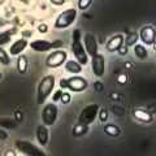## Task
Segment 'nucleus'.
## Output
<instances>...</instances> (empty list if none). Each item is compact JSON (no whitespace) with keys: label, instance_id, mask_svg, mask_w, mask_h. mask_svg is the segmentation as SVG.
Here are the masks:
<instances>
[{"label":"nucleus","instance_id":"nucleus-31","mask_svg":"<svg viewBox=\"0 0 156 156\" xmlns=\"http://www.w3.org/2000/svg\"><path fill=\"white\" fill-rule=\"evenodd\" d=\"M38 31L43 33V34L47 33L48 31V25H47V23H39V25H38Z\"/></svg>","mask_w":156,"mask_h":156},{"label":"nucleus","instance_id":"nucleus-22","mask_svg":"<svg viewBox=\"0 0 156 156\" xmlns=\"http://www.w3.org/2000/svg\"><path fill=\"white\" fill-rule=\"evenodd\" d=\"M87 131H89V126L87 125L77 124L74 128H73V135L74 136H81V135H85Z\"/></svg>","mask_w":156,"mask_h":156},{"label":"nucleus","instance_id":"nucleus-32","mask_svg":"<svg viewBox=\"0 0 156 156\" xmlns=\"http://www.w3.org/2000/svg\"><path fill=\"white\" fill-rule=\"evenodd\" d=\"M128 51H129V48H128V46H121L120 48H119V50H117V52H119L120 53V55L121 56H124V55H126V53H128Z\"/></svg>","mask_w":156,"mask_h":156},{"label":"nucleus","instance_id":"nucleus-28","mask_svg":"<svg viewBox=\"0 0 156 156\" xmlns=\"http://www.w3.org/2000/svg\"><path fill=\"white\" fill-rule=\"evenodd\" d=\"M98 115H99V120L101 121V122H104V121L108 120V111L107 109H99Z\"/></svg>","mask_w":156,"mask_h":156},{"label":"nucleus","instance_id":"nucleus-13","mask_svg":"<svg viewBox=\"0 0 156 156\" xmlns=\"http://www.w3.org/2000/svg\"><path fill=\"white\" fill-rule=\"evenodd\" d=\"M29 46V42L26 38H21L12 43V46L9 47V56H18L21 55V52L25 51V48Z\"/></svg>","mask_w":156,"mask_h":156},{"label":"nucleus","instance_id":"nucleus-36","mask_svg":"<svg viewBox=\"0 0 156 156\" xmlns=\"http://www.w3.org/2000/svg\"><path fill=\"white\" fill-rule=\"evenodd\" d=\"M4 156H17V155H16V151H13V150H7L5 154H4Z\"/></svg>","mask_w":156,"mask_h":156},{"label":"nucleus","instance_id":"nucleus-33","mask_svg":"<svg viewBox=\"0 0 156 156\" xmlns=\"http://www.w3.org/2000/svg\"><path fill=\"white\" fill-rule=\"evenodd\" d=\"M50 2L53 4V5H62V4L65 3V0H50Z\"/></svg>","mask_w":156,"mask_h":156},{"label":"nucleus","instance_id":"nucleus-5","mask_svg":"<svg viewBox=\"0 0 156 156\" xmlns=\"http://www.w3.org/2000/svg\"><path fill=\"white\" fill-rule=\"evenodd\" d=\"M76 18H77V11L74 8H69L58 14L53 26H55V29H66L76 21Z\"/></svg>","mask_w":156,"mask_h":156},{"label":"nucleus","instance_id":"nucleus-11","mask_svg":"<svg viewBox=\"0 0 156 156\" xmlns=\"http://www.w3.org/2000/svg\"><path fill=\"white\" fill-rule=\"evenodd\" d=\"M83 46H85V51L87 53V56H95L98 53V42L94 34L91 33H86L83 37Z\"/></svg>","mask_w":156,"mask_h":156},{"label":"nucleus","instance_id":"nucleus-8","mask_svg":"<svg viewBox=\"0 0 156 156\" xmlns=\"http://www.w3.org/2000/svg\"><path fill=\"white\" fill-rule=\"evenodd\" d=\"M68 58V52L64 50H55L46 57V65L48 68L61 66Z\"/></svg>","mask_w":156,"mask_h":156},{"label":"nucleus","instance_id":"nucleus-37","mask_svg":"<svg viewBox=\"0 0 156 156\" xmlns=\"http://www.w3.org/2000/svg\"><path fill=\"white\" fill-rule=\"evenodd\" d=\"M119 82H120V83H124V82H126V76H120L119 77Z\"/></svg>","mask_w":156,"mask_h":156},{"label":"nucleus","instance_id":"nucleus-26","mask_svg":"<svg viewBox=\"0 0 156 156\" xmlns=\"http://www.w3.org/2000/svg\"><path fill=\"white\" fill-rule=\"evenodd\" d=\"M92 0H80L78 2V8L81 9V11H85V9H87L90 5H91Z\"/></svg>","mask_w":156,"mask_h":156},{"label":"nucleus","instance_id":"nucleus-15","mask_svg":"<svg viewBox=\"0 0 156 156\" xmlns=\"http://www.w3.org/2000/svg\"><path fill=\"white\" fill-rule=\"evenodd\" d=\"M48 138H50V134H48V129L46 125H38L37 126V139L38 143L41 146H46L48 143Z\"/></svg>","mask_w":156,"mask_h":156},{"label":"nucleus","instance_id":"nucleus-38","mask_svg":"<svg viewBox=\"0 0 156 156\" xmlns=\"http://www.w3.org/2000/svg\"><path fill=\"white\" fill-rule=\"evenodd\" d=\"M31 34H33V31H25L23 33V35H31Z\"/></svg>","mask_w":156,"mask_h":156},{"label":"nucleus","instance_id":"nucleus-10","mask_svg":"<svg viewBox=\"0 0 156 156\" xmlns=\"http://www.w3.org/2000/svg\"><path fill=\"white\" fill-rule=\"evenodd\" d=\"M91 69L92 73L96 76V77H103L104 73H105V58L101 53L98 52L95 56L91 57Z\"/></svg>","mask_w":156,"mask_h":156},{"label":"nucleus","instance_id":"nucleus-7","mask_svg":"<svg viewBox=\"0 0 156 156\" xmlns=\"http://www.w3.org/2000/svg\"><path fill=\"white\" fill-rule=\"evenodd\" d=\"M33 51H37V52H47L50 50H57L64 46V42L62 41H53V42H48L44 41V39H37V41H33L30 44Z\"/></svg>","mask_w":156,"mask_h":156},{"label":"nucleus","instance_id":"nucleus-34","mask_svg":"<svg viewBox=\"0 0 156 156\" xmlns=\"http://www.w3.org/2000/svg\"><path fill=\"white\" fill-rule=\"evenodd\" d=\"M7 138H8V134H7L4 130L0 129V140H5Z\"/></svg>","mask_w":156,"mask_h":156},{"label":"nucleus","instance_id":"nucleus-25","mask_svg":"<svg viewBox=\"0 0 156 156\" xmlns=\"http://www.w3.org/2000/svg\"><path fill=\"white\" fill-rule=\"evenodd\" d=\"M139 39V37H138V34L136 33H131V34H129L128 37H126V44L125 46H134V44H136V41Z\"/></svg>","mask_w":156,"mask_h":156},{"label":"nucleus","instance_id":"nucleus-6","mask_svg":"<svg viewBox=\"0 0 156 156\" xmlns=\"http://www.w3.org/2000/svg\"><path fill=\"white\" fill-rule=\"evenodd\" d=\"M99 109L100 108H99V105H98V104H89V105H86L85 108L82 109L80 117H78V124L87 125V126H89L90 124H92L96 120Z\"/></svg>","mask_w":156,"mask_h":156},{"label":"nucleus","instance_id":"nucleus-1","mask_svg":"<svg viewBox=\"0 0 156 156\" xmlns=\"http://www.w3.org/2000/svg\"><path fill=\"white\" fill-rule=\"evenodd\" d=\"M55 83H56V80H55V76H52V74L42 78V81L38 85V90H37V103L38 104H43L47 100V98L52 94Z\"/></svg>","mask_w":156,"mask_h":156},{"label":"nucleus","instance_id":"nucleus-35","mask_svg":"<svg viewBox=\"0 0 156 156\" xmlns=\"http://www.w3.org/2000/svg\"><path fill=\"white\" fill-rule=\"evenodd\" d=\"M14 115H16V119H14V120H16L17 122H20V121H22V113H21V112L17 111Z\"/></svg>","mask_w":156,"mask_h":156},{"label":"nucleus","instance_id":"nucleus-9","mask_svg":"<svg viewBox=\"0 0 156 156\" xmlns=\"http://www.w3.org/2000/svg\"><path fill=\"white\" fill-rule=\"evenodd\" d=\"M57 105L55 103H48L42 111V122L46 126H52L57 120Z\"/></svg>","mask_w":156,"mask_h":156},{"label":"nucleus","instance_id":"nucleus-27","mask_svg":"<svg viewBox=\"0 0 156 156\" xmlns=\"http://www.w3.org/2000/svg\"><path fill=\"white\" fill-rule=\"evenodd\" d=\"M70 100H72V96H70L69 92H62L61 98H60V101H61V103H62V104H69Z\"/></svg>","mask_w":156,"mask_h":156},{"label":"nucleus","instance_id":"nucleus-41","mask_svg":"<svg viewBox=\"0 0 156 156\" xmlns=\"http://www.w3.org/2000/svg\"><path fill=\"white\" fill-rule=\"evenodd\" d=\"M0 25H2V21H0Z\"/></svg>","mask_w":156,"mask_h":156},{"label":"nucleus","instance_id":"nucleus-30","mask_svg":"<svg viewBox=\"0 0 156 156\" xmlns=\"http://www.w3.org/2000/svg\"><path fill=\"white\" fill-rule=\"evenodd\" d=\"M94 89H95V91L100 92V91H103V89H104V85L101 83L100 81H96V82H94Z\"/></svg>","mask_w":156,"mask_h":156},{"label":"nucleus","instance_id":"nucleus-2","mask_svg":"<svg viewBox=\"0 0 156 156\" xmlns=\"http://www.w3.org/2000/svg\"><path fill=\"white\" fill-rule=\"evenodd\" d=\"M81 30L80 29H76L73 31V42H72V51H73V55L76 57V61H78L80 64L83 66L89 62V56L85 51V47H83V43L81 42Z\"/></svg>","mask_w":156,"mask_h":156},{"label":"nucleus","instance_id":"nucleus-42","mask_svg":"<svg viewBox=\"0 0 156 156\" xmlns=\"http://www.w3.org/2000/svg\"><path fill=\"white\" fill-rule=\"evenodd\" d=\"M23 156H25V155H23Z\"/></svg>","mask_w":156,"mask_h":156},{"label":"nucleus","instance_id":"nucleus-3","mask_svg":"<svg viewBox=\"0 0 156 156\" xmlns=\"http://www.w3.org/2000/svg\"><path fill=\"white\" fill-rule=\"evenodd\" d=\"M58 85L61 89H68L73 92H82L89 87V82L81 76H73L69 78H61Z\"/></svg>","mask_w":156,"mask_h":156},{"label":"nucleus","instance_id":"nucleus-21","mask_svg":"<svg viewBox=\"0 0 156 156\" xmlns=\"http://www.w3.org/2000/svg\"><path fill=\"white\" fill-rule=\"evenodd\" d=\"M104 133L108 134V135H111V136H117V135L121 133V130H120V128H119L117 125H115V124H108V125L104 126Z\"/></svg>","mask_w":156,"mask_h":156},{"label":"nucleus","instance_id":"nucleus-4","mask_svg":"<svg viewBox=\"0 0 156 156\" xmlns=\"http://www.w3.org/2000/svg\"><path fill=\"white\" fill-rule=\"evenodd\" d=\"M14 146H16V148L20 151V152L23 154L25 156H48L44 151H42L41 147L27 142V140L18 139V140H16Z\"/></svg>","mask_w":156,"mask_h":156},{"label":"nucleus","instance_id":"nucleus-12","mask_svg":"<svg viewBox=\"0 0 156 156\" xmlns=\"http://www.w3.org/2000/svg\"><path fill=\"white\" fill-rule=\"evenodd\" d=\"M138 37L146 46H152L155 43V29H154V26H143Z\"/></svg>","mask_w":156,"mask_h":156},{"label":"nucleus","instance_id":"nucleus-20","mask_svg":"<svg viewBox=\"0 0 156 156\" xmlns=\"http://www.w3.org/2000/svg\"><path fill=\"white\" fill-rule=\"evenodd\" d=\"M134 55L140 58V60H146L148 57V52H147V48H146L143 44H134Z\"/></svg>","mask_w":156,"mask_h":156},{"label":"nucleus","instance_id":"nucleus-14","mask_svg":"<svg viewBox=\"0 0 156 156\" xmlns=\"http://www.w3.org/2000/svg\"><path fill=\"white\" fill-rule=\"evenodd\" d=\"M124 42H125V38L122 34H117V35L115 37H112L108 42H107V50H108L109 52H116L119 48L124 44Z\"/></svg>","mask_w":156,"mask_h":156},{"label":"nucleus","instance_id":"nucleus-40","mask_svg":"<svg viewBox=\"0 0 156 156\" xmlns=\"http://www.w3.org/2000/svg\"><path fill=\"white\" fill-rule=\"evenodd\" d=\"M2 77H3V76H2V73H0V80H2Z\"/></svg>","mask_w":156,"mask_h":156},{"label":"nucleus","instance_id":"nucleus-23","mask_svg":"<svg viewBox=\"0 0 156 156\" xmlns=\"http://www.w3.org/2000/svg\"><path fill=\"white\" fill-rule=\"evenodd\" d=\"M14 29L13 30H8V31H4V33H0V46L3 44H7V43L11 42V38H12V34H14Z\"/></svg>","mask_w":156,"mask_h":156},{"label":"nucleus","instance_id":"nucleus-29","mask_svg":"<svg viewBox=\"0 0 156 156\" xmlns=\"http://www.w3.org/2000/svg\"><path fill=\"white\" fill-rule=\"evenodd\" d=\"M61 94H62V90H57V91L53 92V95H52V103H56V101H60Z\"/></svg>","mask_w":156,"mask_h":156},{"label":"nucleus","instance_id":"nucleus-19","mask_svg":"<svg viewBox=\"0 0 156 156\" xmlns=\"http://www.w3.org/2000/svg\"><path fill=\"white\" fill-rule=\"evenodd\" d=\"M27 66H29L27 57L25 55H18V58H17V70H18V73L25 74V73L27 72Z\"/></svg>","mask_w":156,"mask_h":156},{"label":"nucleus","instance_id":"nucleus-17","mask_svg":"<svg viewBox=\"0 0 156 156\" xmlns=\"http://www.w3.org/2000/svg\"><path fill=\"white\" fill-rule=\"evenodd\" d=\"M64 64H65L66 72L72 73V74H80V73L82 72V69H83L82 65L78 61H76V60H66Z\"/></svg>","mask_w":156,"mask_h":156},{"label":"nucleus","instance_id":"nucleus-39","mask_svg":"<svg viewBox=\"0 0 156 156\" xmlns=\"http://www.w3.org/2000/svg\"><path fill=\"white\" fill-rule=\"evenodd\" d=\"M4 2H5V0H0V4H3Z\"/></svg>","mask_w":156,"mask_h":156},{"label":"nucleus","instance_id":"nucleus-24","mask_svg":"<svg viewBox=\"0 0 156 156\" xmlns=\"http://www.w3.org/2000/svg\"><path fill=\"white\" fill-rule=\"evenodd\" d=\"M0 62L4 64V65L11 64V56H9V53L2 47H0Z\"/></svg>","mask_w":156,"mask_h":156},{"label":"nucleus","instance_id":"nucleus-16","mask_svg":"<svg viewBox=\"0 0 156 156\" xmlns=\"http://www.w3.org/2000/svg\"><path fill=\"white\" fill-rule=\"evenodd\" d=\"M134 117L140 122H146V124H150L151 121H152V115L146 109H134Z\"/></svg>","mask_w":156,"mask_h":156},{"label":"nucleus","instance_id":"nucleus-18","mask_svg":"<svg viewBox=\"0 0 156 156\" xmlns=\"http://www.w3.org/2000/svg\"><path fill=\"white\" fill-rule=\"evenodd\" d=\"M18 126V122L14 119H8V117H4V119H0V129H8V130H13Z\"/></svg>","mask_w":156,"mask_h":156}]
</instances>
